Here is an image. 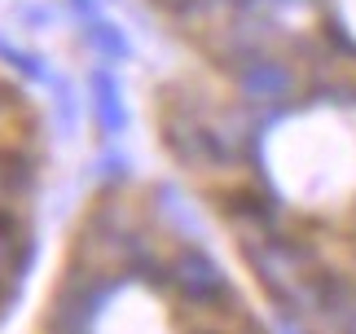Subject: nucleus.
I'll list each match as a JSON object with an SVG mask.
<instances>
[{
	"mask_svg": "<svg viewBox=\"0 0 356 334\" xmlns=\"http://www.w3.org/2000/svg\"><path fill=\"white\" fill-rule=\"evenodd\" d=\"M154 141L291 334H356V84L154 88Z\"/></svg>",
	"mask_w": 356,
	"mask_h": 334,
	"instance_id": "obj_1",
	"label": "nucleus"
},
{
	"mask_svg": "<svg viewBox=\"0 0 356 334\" xmlns=\"http://www.w3.org/2000/svg\"><path fill=\"white\" fill-rule=\"evenodd\" d=\"M26 334H273V326L154 189L115 180L75 212Z\"/></svg>",
	"mask_w": 356,
	"mask_h": 334,
	"instance_id": "obj_2",
	"label": "nucleus"
},
{
	"mask_svg": "<svg viewBox=\"0 0 356 334\" xmlns=\"http://www.w3.org/2000/svg\"><path fill=\"white\" fill-rule=\"evenodd\" d=\"M189 66L255 88L356 84V0H149Z\"/></svg>",
	"mask_w": 356,
	"mask_h": 334,
	"instance_id": "obj_3",
	"label": "nucleus"
}]
</instances>
